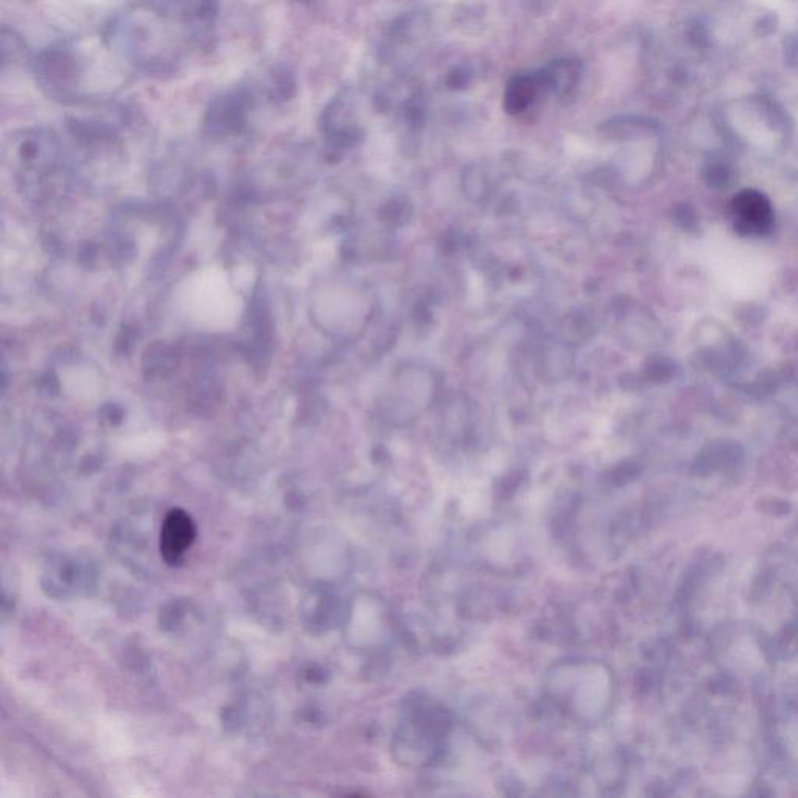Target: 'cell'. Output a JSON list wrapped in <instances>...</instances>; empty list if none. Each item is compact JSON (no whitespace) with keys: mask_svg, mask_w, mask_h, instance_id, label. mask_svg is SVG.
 <instances>
[{"mask_svg":"<svg viewBox=\"0 0 798 798\" xmlns=\"http://www.w3.org/2000/svg\"><path fill=\"white\" fill-rule=\"evenodd\" d=\"M742 200H744V203H742L744 208H742L741 211L742 219L750 222L752 226L763 228L767 220H769V208H767L766 203H764L763 197L749 194L742 198Z\"/></svg>","mask_w":798,"mask_h":798,"instance_id":"5","label":"cell"},{"mask_svg":"<svg viewBox=\"0 0 798 798\" xmlns=\"http://www.w3.org/2000/svg\"><path fill=\"white\" fill-rule=\"evenodd\" d=\"M250 100L244 91L233 92L217 100L209 113V127L237 130L244 124Z\"/></svg>","mask_w":798,"mask_h":798,"instance_id":"3","label":"cell"},{"mask_svg":"<svg viewBox=\"0 0 798 798\" xmlns=\"http://www.w3.org/2000/svg\"><path fill=\"white\" fill-rule=\"evenodd\" d=\"M544 91L548 89L541 72L516 75L505 88L504 108L509 114L524 113Z\"/></svg>","mask_w":798,"mask_h":798,"instance_id":"2","label":"cell"},{"mask_svg":"<svg viewBox=\"0 0 798 798\" xmlns=\"http://www.w3.org/2000/svg\"><path fill=\"white\" fill-rule=\"evenodd\" d=\"M541 74H543L546 89L554 92V96H557L558 99H566L579 86L582 69L577 60H558L541 71Z\"/></svg>","mask_w":798,"mask_h":798,"instance_id":"4","label":"cell"},{"mask_svg":"<svg viewBox=\"0 0 798 798\" xmlns=\"http://www.w3.org/2000/svg\"><path fill=\"white\" fill-rule=\"evenodd\" d=\"M197 535V527L188 512L183 509H172L164 518L161 529L159 549L164 562L170 566L183 563L184 554L189 551Z\"/></svg>","mask_w":798,"mask_h":798,"instance_id":"1","label":"cell"}]
</instances>
